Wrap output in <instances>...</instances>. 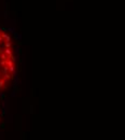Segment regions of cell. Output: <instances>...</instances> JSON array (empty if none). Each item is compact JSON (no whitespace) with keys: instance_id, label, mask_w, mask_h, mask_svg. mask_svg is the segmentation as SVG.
<instances>
[{"instance_id":"1","label":"cell","mask_w":125,"mask_h":140,"mask_svg":"<svg viewBox=\"0 0 125 140\" xmlns=\"http://www.w3.org/2000/svg\"><path fill=\"white\" fill-rule=\"evenodd\" d=\"M16 73V56L12 38L0 29V91L6 90Z\"/></svg>"}]
</instances>
